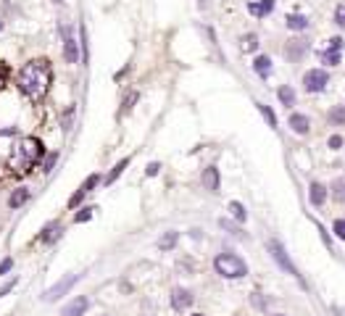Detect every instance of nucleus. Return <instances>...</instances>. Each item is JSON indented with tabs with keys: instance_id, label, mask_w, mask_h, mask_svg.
<instances>
[{
	"instance_id": "f257e3e1",
	"label": "nucleus",
	"mask_w": 345,
	"mask_h": 316,
	"mask_svg": "<svg viewBox=\"0 0 345 316\" xmlns=\"http://www.w3.org/2000/svg\"><path fill=\"white\" fill-rule=\"evenodd\" d=\"M50 82H53V66L48 58H32L19 71V87L29 100L45 98V92L50 90Z\"/></svg>"
},
{
	"instance_id": "f03ea898",
	"label": "nucleus",
	"mask_w": 345,
	"mask_h": 316,
	"mask_svg": "<svg viewBox=\"0 0 345 316\" xmlns=\"http://www.w3.org/2000/svg\"><path fill=\"white\" fill-rule=\"evenodd\" d=\"M42 153H45L42 140H37V137H21L19 142H13V148H11L8 169L13 174H29L40 164Z\"/></svg>"
},
{
	"instance_id": "7ed1b4c3",
	"label": "nucleus",
	"mask_w": 345,
	"mask_h": 316,
	"mask_svg": "<svg viewBox=\"0 0 345 316\" xmlns=\"http://www.w3.org/2000/svg\"><path fill=\"white\" fill-rule=\"evenodd\" d=\"M214 266H216V272L227 279H240V277L248 274V264L240 256H234V253H219Z\"/></svg>"
},
{
	"instance_id": "20e7f679",
	"label": "nucleus",
	"mask_w": 345,
	"mask_h": 316,
	"mask_svg": "<svg viewBox=\"0 0 345 316\" xmlns=\"http://www.w3.org/2000/svg\"><path fill=\"white\" fill-rule=\"evenodd\" d=\"M76 282H79V274H69V277H64L61 282H56L50 290H45V293H42V300H48V303H56V300H58L61 295H66Z\"/></svg>"
},
{
	"instance_id": "39448f33",
	"label": "nucleus",
	"mask_w": 345,
	"mask_h": 316,
	"mask_svg": "<svg viewBox=\"0 0 345 316\" xmlns=\"http://www.w3.org/2000/svg\"><path fill=\"white\" fill-rule=\"evenodd\" d=\"M266 248H269V253H272V258L282 266V269H285V272L287 274H293V277H301V274H298V269L293 266V261L287 258V253H285V248H282L277 240H269V243H266Z\"/></svg>"
},
{
	"instance_id": "423d86ee",
	"label": "nucleus",
	"mask_w": 345,
	"mask_h": 316,
	"mask_svg": "<svg viewBox=\"0 0 345 316\" xmlns=\"http://www.w3.org/2000/svg\"><path fill=\"white\" fill-rule=\"evenodd\" d=\"M327 82H329V76H327V71H322V69H311V71L303 74V87H306L308 92H322V90L327 87Z\"/></svg>"
},
{
	"instance_id": "0eeeda50",
	"label": "nucleus",
	"mask_w": 345,
	"mask_h": 316,
	"mask_svg": "<svg viewBox=\"0 0 345 316\" xmlns=\"http://www.w3.org/2000/svg\"><path fill=\"white\" fill-rule=\"evenodd\" d=\"M87 308H90V300H87L85 295H79V298L69 300V303L64 306L61 316H85V311H87Z\"/></svg>"
},
{
	"instance_id": "6e6552de",
	"label": "nucleus",
	"mask_w": 345,
	"mask_h": 316,
	"mask_svg": "<svg viewBox=\"0 0 345 316\" xmlns=\"http://www.w3.org/2000/svg\"><path fill=\"white\" fill-rule=\"evenodd\" d=\"M340 50H342V40H340V37H332V40H329L327 53H324V63H329V66H337V63H340Z\"/></svg>"
},
{
	"instance_id": "1a4fd4ad",
	"label": "nucleus",
	"mask_w": 345,
	"mask_h": 316,
	"mask_svg": "<svg viewBox=\"0 0 345 316\" xmlns=\"http://www.w3.org/2000/svg\"><path fill=\"white\" fill-rule=\"evenodd\" d=\"M190 303H193V293H190V290H182V287H177L174 293H171V306H174L177 311H184Z\"/></svg>"
},
{
	"instance_id": "9d476101",
	"label": "nucleus",
	"mask_w": 345,
	"mask_h": 316,
	"mask_svg": "<svg viewBox=\"0 0 345 316\" xmlns=\"http://www.w3.org/2000/svg\"><path fill=\"white\" fill-rule=\"evenodd\" d=\"M203 187L211 190V193H216V190H219V169L216 166L203 169Z\"/></svg>"
},
{
	"instance_id": "9b49d317",
	"label": "nucleus",
	"mask_w": 345,
	"mask_h": 316,
	"mask_svg": "<svg viewBox=\"0 0 345 316\" xmlns=\"http://www.w3.org/2000/svg\"><path fill=\"white\" fill-rule=\"evenodd\" d=\"M290 126H293L298 135H308L311 121H308V116H303V114H293V116H290Z\"/></svg>"
},
{
	"instance_id": "f8f14e48",
	"label": "nucleus",
	"mask_w": 345,
	"mask_h": 316,
	"mask_svg": "<svg viewBox=\"0 0 345 316\" xmlns=\"http://www.w3.org/2000/svg\"><path fill=\"white\" fill-rule=\"evenodd\" d=\"M248 11L253 16H269L274 11V0H258V3H250Z\"/></svg>"
},
{
	"instance_id": "ddd939ff",
	"label": "nucleus",
	"mask_w": 345,
	"mask_h": 316,
	"mask_svg": "<svg viewBox=\"0 0 345 316\" xmlns=\"http://www.w3.org/2000/svg\"><path fill=\"white\" fill-rule=\"evenodd\" d=\"M64 58H66V63H76V61H79V50H76V40H74V37H66Z\"/></svg>"
},
{
	"instance_id": "4468645a",
	"label": "nucleus",
	"mask_w": 345,
	"mask_h": 316,
	"mask_svg": "<svg viewBox=\"0 0 345 316\" xmlns=\"http://www.w3.org/2000/svg\"><path fill=\"white\" fill-rule=\"evenodd\" d=\"M26 200H29V190L19 187V190H13V195L8 198V205H11V208H19V205H24Z\"/></svg>"
},
{
	"instance_id": "2eb2a0df",
	"label": "nucleus",
	"mask_w": 345,
	"mask_h": 316,
	"mask_svg": "<svg viewBox=\"0 0 345 316\" xmlns=\"http://www.w3.org/2000/svg\"><path fill=\"white\" fill-rule=\"evenodd\" d=\"M324 200H327V190H324V185L313 182V185H311V203H313V205H324Z\"/></svg>"
},
{
	"instance_id": "dca6fc26",
	"label": "nucleus",
	"mask_w": 345,
	"mask_h": 316,
	"mask_svg": "<svg viewBox=\"0 0 345 316\" xmlns=\"http://www.w3.org/2000/svg\"><path fill=\"white\" fill-rule=\"evenodd\" d=\"M127 166H129V158H121V161H119V164H116V166L111 169V174H108V177H105V185H111V182H116V179L121 177V171H124V169H127Z\"/></svg>"
},
{
	"instance_id": "f3484780",
	"label": "nucleus",
	"mask_w": 345,
	"mask_h": 316,
	"mask_svg": "<svg viewBox=\"0 0 345 316\" xmlns=\"http://www.w3.org/2000/svg\"><path fill=\"white\" fill-rule=\"evenodd\" d=\"M253 69H256L261 76H269V71H272V61L266 58V56H258V58L253 61Z\"/></svg>"
},
{
	"instance_id": "a211bd4d",
	"label": "nucleus",
	"mask_w": 345,
	"mask_h": 316,
	"mask_svg": "<svg viewBox=\"0 0 345 316\" xmlns=\"http://www.w3.org/2000/svg\"><path fill=\"white\" fill-rule=\"evenodd\" d=\"M287 29H306L308 27V19L306 16H301V13H293V16H287Z\"/></svg>"
},
{
	"instance_id": "6ab92c4d",
	"label": "nucleus",
	"mask_w": 345,
	"mask_h": 316,
	"mask_svg": "<svg viewBox=\"0 0 345 316\" xmlns=\"http://www.w3.org/2000/svg\"><path fill=\"white\" fill-rule=\"evenodd\" d=\"M177 237H179L177 232H166V234L161 237V240H158V248H161V250H169V248H174V245H177Z\"/></svg>"
},
{
	"instance_id": "aec40b11",
	"label": "nucleus",
	"mask_w": 345,
	"mask_h": 316,
	"mask_svg": "<svg viewBox=\"0 0 345 316\" xmlns=\"http://www.w3.org/2000/svg\"><path fill=\"white\" fill-rule=\"evenodd\" d=\"M256 106H258V111H261V114H263L266 124H269L272 129H274V126H277V116H274V111H272L269 106H263V103H256Z\"/></svg>"
},
{
	"instance_id": "412c9836",
	"label": "nucleus",
	"mask_w": 345,
	"mask_h": 316,
	"mask_svg": "<svg viewBox=\"0 0 345 316\" xmlns=\"http://www.w3.org/2000/svg\"><path fill=\"white\" fill-rule=\"evenodd\" d=\"M229 214L237 219V221H245V219H248V214H245V208H243V203H237V200L229 203Z\"/></svg>"
},
{
	"instance_id": "4be33fe9",
	"label": "nucleus",
	"mask_w": 345,
	"mask_h": 316,
	"mask_svg": "<svg viewBox=\"0 0 345 316\" xmlns=\"http://www.w3.org/2000/svg\"><path fill=\"white\" fill-rule=\"evenodd\" d=\"M277 95H279V100L285 103V106H293V103H295V92H293L290 87H279Z\"/></svg>"
},
{
	"instance_id": "5701e85b",
	"label": "nucleus",
	"mask_w": 345,
	"mask_h": 316,
	"mask_svg": "<svg viewBox=\"0 0 345 316\" xmlns=\"http://www.w3.org/2000/svg\"><path fill=\"white\" fill-rule=\"evenodd\" d=\"M256 47H258V37L256 35H245L243 37V50L250 53V50H256Z\"/></svg>"
},
{
	"instance_id": "b1692460",
	"label": "nucleus",
	"mask_w": 345,
	"mask_h": 316,
	"mask_svg": "<svg viewBox=\"0 0 345 316\" xmlns=\"http://www.w3.org/2000/svg\"><path fill=\"white\" fill-rule=\"evenodd\" d=\"M85 195H87V193H85V190L79 187V190H76V193H74V198L69 200V208H76V205L82 203V198H85Z\"/></svg>"
},
{
	"instance_id": "393cba45",
	"label": "nucleus",
	"mask_w": 345,
	"mask_h": 316,
	"mask_svg": "<svg viewBox=\"0 0 345 316\" xmlns=\"http://www.w3.org/2000/svg\"><path fill=\"white\" fill-rule=\"evenodd\" d=\"M90 219H92V208H82L79 214L74 216V221H76V224H82V221H90Z\"/></svg>"
},
{
	"instance_id": "a878e982",
	"label": "nucleus",
	"mask_w": 345,
	"mask_h": 316,
	"mask_svg": "<svg viewBox=\"0 0 345 316\" xmlns=\"http://www.w3.org/2000/svg\"><path fill=\"white\" fill-rule=\"evenodd\" d=\"M332 229H335V234L340 237V240H345V219H337Z\"/></svg>"
},
{
	"instance_id": "bb28decb",
	"label": "nucleus",
	"mask_w": 345,
	"mask_h": 316,
	"mask_svg": "<svg viewBox=\"0 0 345 316\" xmlns=\"http://www.w3.org/2000/svg\"><path fill=\"white\" fill-rule=\"evenodd\" d=\"M8 71H11V69H8V63H6V61H0V87L6 85V79H8Z\"/></svg>"
},
{
	"instance_id": "cd10ccee",
	"label": "nucleus",
	"mask_w": 345,
	"mask_h": 316,
	"mask_svg": "<svg viewBox=\"0 0 345 316\" xmlns=\"http://www.w3.org/2000/svg\"><path fill=\"white\" fill-rule=\"evenodd\" d=\"M335 21H337L340 27H345V3L337 6V11H335Z\"/></svg>"
},
{
	"instance_id": "c85d7f7f",
	"label": "nucleus",
	"mask_w": 345,
	"mask_h": 316,
	"mask_svg": "<svg viewBox=\"0 0 345 316\" xmlns=\"http://www.w3.org/2000/svg\"><path fill=\"white\" fill-rule=\"evenodd\" d=\"M11 266H13V258H3V261H0V277H3L6 272H11Z\"/></svg>"
},
{
	"instance_id": "c756f323",
	"label": "nucleus",
	"mask_w": 345,
	"mask_h": 316,
	"mask_svg": "<svg viewBox=\"0 0 345 316\" xmlns=\"http://www.w3.org/2000/svg\"><path fill=\"white\" fill-rule=\"evenodd\" d=\"M329 116H332V121H345V108H335Z\"/></svg>"
},
{
	"instance_id": "7c9ffc66",
	"label": "nucleus",
	"mask_w": 345,
	"mask_h": 316,
	"mask_svg": "<svg viewBox=\"0 0 345 316\" xmlns=\"http://www.w3.org/2000/svg\"><path fill=\"white\" fill-rule=\"evenodd\" d=\"M342 145V137L340 135H332V137H329V148H332V150H337Z\"/></svg>"
},
{
	"instance_id": "2f4dec72",
	"label": "nucleus",
	"mask_w": 345,
	"mask_h": 316,
	"mask_svg": "<svg viewBox=\"0 0 345 316\" xmlns=\"http://www.w3.org/2000/svg\"><path fill=\"white\" fill-rule=\"evenodd\" d=\"M219 224H222L224 229H229L232 234H240V229H237V227H234V224H232V221H227V219H222V221H219Z\"/></svg>"
},
{
	"instance_id": "473e14b6",
	"label": "nucleus",
	"mask_w": 345,
	"mask_h": 316,
	"mask_svg": "<svg viewBox=\"0 0 345 316\" xmlns=\"http://www.w3.org/2000/svg\"><path fill=\"white\" fill-rule=\"evenodd\" d=\"M335 198H337V200H345V185H342V182L335 185Z\"/></svg>"
},
{
	"instance_id": "72a5a7b5",
	"label": "nucleus",
	"mask_w": 345,
	"mask_h": 316,
	"mask_svg": "<svg viewBox=\"0 0 345 316\" xmlns=\"http://www.w3.org/2000/svg\"><path fill=\"white\" fill-rule=\"evenodd\" d=\"M13 284H16V279H11L8 284H3V287H0V298H3V295H8V293L13 290Z\"/></svg>"
},
{
	"instance_id": "f704fd0d",
	"label": "nucleus",
	"mask_w": 345,
	"mask_h": 316,
	"mask_svg": "<svg viewBox=\"0 0 345 316\" xmlns=\"http://www.w3.org/2000/svg\"><path fill=\"white\" fill-rule=\"evenodd\" d=\"M158 169H161V164H150V166H148V177H155V174H158Z\"/></svg>"
},
{
	"instance_id": "c9c22d12",
	"label": "nucleus",
	"mask_w": 345,
	"mask_h": 316,
	"mask_svg": "<svg viewBox=\"0 0 345 316\" xmlns=\"http://www.w3.org/2000/svg\"><path fill=\"white\" fill-rule=\"evenodd\" d=\"M53 3H64V0H53Z\"/></svg>"
},
{
	"instance_id": "e433bc0d",
	"label": "nucleus",
	"mask_w": 345,
	"mask_h": 316,
	"mask_svg": "<svg viewBox=\"0 0 345 316\" xmlns=\"http://www.w3.org/2000/svg\"><path fill=\"white\" fill-rule=\"evenodd\" d=\"M193 316H203V313H193Z\"/></svg>"
},
{
	"instance_id": "4c0bfd02",
	"label": "nucleus",
	"mask_w": 345,
	"mask_h": 316,
	"mask_svg": "<svg viewBox=\"0 0 345 316\" xmlns=\"http://www.w3.org/2000/svg\"><path fill=\"white\" fill-rule=\"evenodd\" d=\"M0 29H3V21H0Z\"/></svg>"
},
{
	"instance_id": "58836bf2",
	"label": "nucleus",
	"mask_w": 345,
	"mask_h": 316,
	"mask_svg": "<svg viewBox=\"0 0 345 316\" xmlns=\"http://www.w3.org/2000/svg\"><path fill=\"white\" fill-rule=\"evenodd\" d=\"M277 316H282V313H277Z\"/></svg>"
}]
</instances>
